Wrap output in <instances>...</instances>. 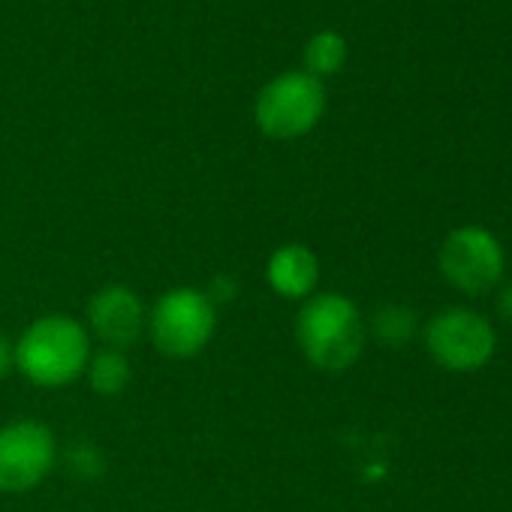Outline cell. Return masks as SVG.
Masks as SVG:
<instances>
[{
	"label": "cell",
	"instance_id": "6da1fadb",
	"mask_svg": "<svg viewBox=\"0 0 512 512\" xmlns=\"http://www.w3.org/2000/svg\"><path fill=\"white\" fill-rule=\"evenodd\" d=\"M16 368L43 389L76 383L91 362V332L70 314L37 317L13 344Z\"/></svg>",
	"mask_w": 512,
	"mask_h": 512
},
{
	"label": "cell",
	"instance_id": "7a4b0ae2",
	"mask_svg": "<svg viewBox=\"0 0 512 512\" xmlns=\"http://www.w3.org/2000/svg\"><path fill=\"white\" fill-rule=\"evenodd\" d=\"M296 341L305 359L320 371H347L365 350V323L359 308L341 293H314L296 317Z\"/></svg>",
	"mask_w": 512,
	"mask_h": 512
},
{
	"label": "cell",
	"instance_id": "3957f363",
	"mask_svg": "<svg viewBox=\"0 0 512 512\" xmlns=\"http://www.w3.org/2000/svg\"><path fill=\"white\" fill-rule=\"evenodd\" d=\"M214 329L217 305L196 287L166 290L148 314V335L166 359L199 356L214 338Z\"/></svg>",
	"mask_w": 512,
	"mask_h": 512
},
{
	"label": "cell",
	"instance_id": "277c9868",
	"mask_svg": "<svg viewBox=\"0 0 512 512\" xmlns=\"http://www.w3.org/2000/svg\"><path fill=\"white\" fill-rule=\"evenodd\" d=\"M326 109L323 82L305 70L275 76L256 97L253 118L269 139H299L317 127Z\"/></svg>",
	"mask_w": 512,
	"mask_h": 512
},
{
	"label": "cell",
	"instance_id": "5b68a950",
	"mask_svg": "<svg viewBox=\"0 0 512 512\" xmlns=\"http://www.w3.org/2000/svg\"><path fill=\"white\" fill-rule=\"evenodd\" d=\"M58 464V440L49 425L19 419L0 428V491L25 494L43 485Z\"/></svg>",
	"mask_w": 512,
	"mask_h": 512
},
{
	"label": "cell",
	"instance_id": "8992f818",
	"mask_svg": "<svg viewBox=\"0 0 512 512\" xmlns=\"http://www.w3.org/2000/svg\"><path fill=\"white\" fill-rule=\"evenodd\" d=\"M425 347L446 371H479L497 350L494 329L485 317L467 308H446L431 317Z\"/></svg>",
	"mask_w": 512,
	"mask_h": 512
},
{
	"label": "cell",
	"instance_id": "52a82bcc",
	"mask_svg": "<svg viewBox=\"0 0 512 512\" xmlns=\"http://www.w3.org/2000/svg\"><path fill=\"white\" fill-rule=\"evenodd\" d=\"M440 272L455 290L482 296L497 287L503 275V250L491 232L461 226L440 247Z\"/></svg>",
	"mask_w": 512,
	"mask_h": 512
},
{
	"label": "cell",
	"instance_id": "ba28073f",
	"mask_svg": "<svg viewBox=\"0 0 512 512\" xmlns=\"http://www.w3.org/2000/svg\"><path fill=\"white\" fill-rule=\"evenodd\" d=\"M148 329V311L136 290L124 284H109L97 290L88 302V332L100 338L109 350L133 347Z\"/></svg>",
	"mask_w": 512,
	"mask_h": 512
},
{
	"label": "cell",
	"instance_id": "9c48e42d",
	"mask_svg": "<svg viewBox=\"0 0 512 512\" xmlns=\"http://www.w3.org/2000/svg\"><path fill=\"white\" fill-rule=\"evenodd\" d=\"M266 281L281 299H296V302L311 299L320 281L317 253L305 244H281L269 256Z\"/></svg>",
	"mask_w": 512,
	"mask_h": 512
},
{
	"label": "cell",
	"instance_id": "30bf717a",
	"mask_svg": "<svg viewBox=\"0 0 512 512\" xmlns=\"http://www.w3.org/2000/svg\"><path fill=\"white\" fill-rule=\"evenodd\" d=\"M85 377L97 395H121L130 383V362L124 350H109L103 347L100 353H91V362L85 368Z\"/></svg>",
	"mask_w": 512,
	"mask_h": 512
},
{
	"label": "cell",
	"instance_id": "8fae6325",
	"mask_svg": "<svg viewBox=\"0 0 512 512\" xmlns=\"http://www.w3.org/2000/svg\"><path fill=\"white\" fill-rule=\"evenodd\" d=\"M344 58H347L344 37L338 31H320L305 46V73H311L314 79L332 76L344 67Z\"/></svg>",
	"mask_w": 512,
	"mask_h": 512
},
{
	"label": "cell",
	"instance_id": "7c38bea8",
	"mask_svg": "<svg viewBox=\"0 0 512 512\" xmlns=\"http://www.w3.org/2000/svg\"><path fill=\"white\" fill-rule=\"evenodd\" d=\"M371 332L386 347H404L416 335V314L404 305H386L374 314Z\"/></svg>",
	"mask_w": 512,
	"mask_h": 512
},
{
	"label": "cell",
	"instance_id": "4fadbf2b",
	"mask_svg": "<svg viewBox=\"0 0 512 512\" xmlns=\"http://www.w3.org/2000/svg\"><path fill=\"white\" fill-rule=\"evenodd\" d=\"M64 464H67L70 476H76V479H97L103 473V467H106L103 452L97 446H91V443L70 446L67 455H64Z\"/></svg>",
	"mask_w": 512,
	"mask_h": 512
},
{
	"label": "cell",
	"instance_id": "5bb4252c",
	"mask_svg": "<svg viewBox=\"0 0 512 512\" xmlns=\"http://www.w3.org/2000/svg\"><path fill=\"white\" fill-rule=\"evenodd\" d=\"M16 368V350H13V341L0 332V380L10 377V371Z\"/></svg>",
	"mask_w": 512,
	"mask_h": 512
},
{
	"label": "cell",
	"instance_id": "9a60e30c",
	"mask_svg": "<svg viewBox=\"0 0 512 512\" xmlns=\"http://www.w3.org/2000/svg\"><path fill=\"white\" fill-rule=\"evenodd\" d=\"M497 311H500V317L512 326V284L500 293V302H497Z\"/></svg>",
	"mask_w": 512,
	"mask_h": 512
}]
</instances>
